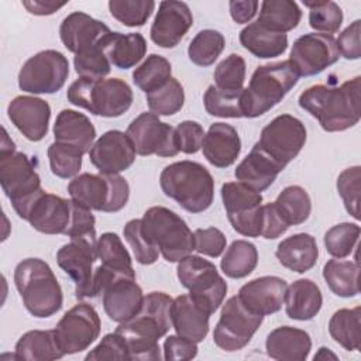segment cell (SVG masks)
I'll use <instances>...</instances> for the list:
<instances>
[{"label":"cell","instance_id":"1","mask_svg":"<svg viewBox=\"0 0 361 361\" xmlns=\"http://www.w3.org/2000/svg\"><path fill=\"white\" fill-rule=\"evenodd\" d=\"M173 299L165 292L144 296L138 313L116 329L127 344L130 360H161L159 338L172 327L171 306Z\"/></svg>","mask_w":361,"mask_h":361},{"label":"cell","instance_id":"2","mask_svg":"<svg viewBox=\"0 0 361 361\" xmlns=\"http://www.w3.org/2000/svg\"><path fill=\"white\" fill-rule=\"evenodd\" d=\"M360 76L341 86L313 85L300 93L298 103L319 121L324 131H345L360 121Z\"/></svg>","mask_w":361,"mask_h":361},{"label":"cell","instance_id":"3","mask_svg":"<svg viewBox=\"0 0 361 361\" xmlns=\"http://www.w3.org/2000/svg\"><path fill=\"white\" fill-rule=\"evenodd\" d=\"M159 185L165 196L173 199L189 213H202L213 203V176L199 162L178 161L169 164L159 175Z\"/></svg>","mask_w":361,"mask_h":361},{"label":"cell","instance_id":"4","mask_svg":"<svg viewBox=\"0 0 361 361\" xmlns=\"http://www.w3.org/2000/svg\"><path fill=\"white\" fill-rule=\"evenodd\" d=\"M14 283L25 309L38 319L61 310L63 295L51 267L41 258H27L14 269Z\"/></svg>","mask_w":361,"mask_h":361},{"label":"cell","instance_id":"5","mask_svg":"<svg viewBox=\"0 0 361 361\" xmlns=\"http://www.w3.org/2000/svg\"><path fill=\"white\" fill-rule=\"evenodd\" d=\"M299 78L289 61L258 66L243 90V117L255 118L265 114L290 92Z\"/></svg>","mask_w":361,"mask_h":361},{"label":"cell","instance_id":"6","mask_svg":"<svg viewBox=\"0 0 361 361\" xmlns=\"http://www.w3.org/2000/svg\"><path fill=\"white\" fill-rule=\"evenodd\" d=\"M68 100L94 116L120 117L133 104L130 85L118 78H79L66 90Z\"/></svg>","mask_w":361,"mask_h":361},{"label":"cell","instance_id":"7","mask_svg":"<svg viewBox=\"0 0 361 361\" xmlns=\"http://www.w3.org/2000/svg\"><path fill=\"white\" fill-rule=\"evenodd\" d=\"M144 235L168 262H178L195 250V237L186 221L164 206H152L141 219Z\"/></svg>","mask_w":361,"mask_h":361},{"label":"cell","instance_id":"8","mask_svg":"<svg viewBox=\"0 0 361 361\" xmlns=\"http://www.w3.org/2000/svg\"><path fill=\"white\" fill-rule=\"evenodd\" d=\"M0 185L18 217L25 220L32 203L45 190L35 162L24 152L0 151Z\"/></svg>","mask_w":361,"mask_h":361},{"label":"cell","instance_id":"9","mask_svg":"<svg viewBox=\"0 0 361 361\" xmlns=\"http://www.w3.org/2000/svg\"><path fill=\"white\" fill-rule=\"evenodd\" d=\"M68 193L72 202L89 210L116 213L127 204L130 186L120 175L85 172L69 182Z\"/></svg>","mask_w":361,"mask_h":361},{"label":"cell","instance_id":"10","mask_svg":"<svg viewBox=\"0 0 361 361\" xmlns=\"http://www.w3.org/2000/svg\"><path fill=\"white\" fill-rule=\"evenodd\" d=\"M176 275L182 286L189 290V296L210 314L223 305L227 282L209 259L189 254L178 261Z\"/></svg>","mask_w":361,"mask_h":361},{"label":"cell","instance_id":"11","mask_svg":"<svg viewBox=\"0 0 361 361\" xmlns=\"http://www.w3.org/2000/svg\"><path fill=\"white\" fill-rule=\"evenodd\" d=\"M68 75L66 56L55 49H44L24 62L18 72V87L32 94H52L63 87Z\"/></svg>","mask_w":361,"mask_h":361},{"label":"cell","instance_id":"12","mask_svg":"<svg viewBox=\"0 0 361 361\" xmlns=\"http://www.w3.org/2000/svg\"><path fill=\"white\" fill-rule=\"evenodd\" d=\"M306 137V127L299 118L290 114H281L262 128L255 145L285 169L305 147Z\"/></svg>","mask_w":361,"mask_h":361},{"label":"cell","instance_id":"13","mask_svg":"<svg viewBox=\"0 0 361 361\" xmlns=\"http://www.w3.org/2000/svg\"><path fill=\"white\" fill-rule=\"evenodd\" d=\"M264 316L248 310L238 296H231L221 306L220 319L213 331L214 344L227 351L244 348L259 329Z\"/></svg>","mask_w":361,"mask_h":361},{"label":"cell","instance_id":"14","mask_svg":"<svg viewBox=\"0 0 361 361\" xmlns=\"http://www.w3.org/2000/svg\"><path fill=\"white\" fill-rule=\"evenodd\" d=\"M97 257V238H72L56 252L58 265L75 283L78 299L94 298V262Z\"/></svg>","mask_w":361,"mask_h":361},{"label":"cell","instance_id":"15","mask_svg":"<svg viewBox=\"0 0 361 361\" xmlns=\"http://www.w3.org/2000/svg\"><path fill=\"white\" fill-rule=\"evenodd\" d=\"M220 192L231 227L241 235L259 237L262 226V195L240 182H226Z\"/></svg>","mask_w":361,"mask_h":361},{"label":"cell","instance_id":"16","mask_svg":"<svg viewBox=\"0 0 361 361\" xmlns=\"http://www.w3.org/2000/svg\"><path fill=\"white\" fill-rule=\"evenodd\" d=\"M58 347L65 355L90 347L100 334V317L89 303H78L69 309L54 329Z\"/></svg>","mask_w":361,"mask_h":361},{"label":"cell","instance_id":"17","mask_svg":"<svg viewBox=\"0 0 361 361\" xmlns=\"http://www.w3.org/2000/svg\"><path fill=\"white\" fill-rule=\"evenodd\" d=\"M126 134L138 155H158L166 158L175 157L179 152L175 128L161 121L159 116L155 113H141L128 124Z\"/></svg>","mask_w":361,"mask_h":361},{"label":"cell","instance_id":"18","mask_svg":"<svg viewBox=\"0 0 361 361\" xmlns=\"http://www.w3.org/2000/svg\"><path fill=\"white\" fill-rule=\"evenodd\" d=\"M338 58L340 54L333 35L309 32L293 42L288 61L299 76H314L336 63Z\"/></svg>","mask_w":361,"mask_h":361},{"label":"cell","instance_id":"19","mask_svg":"<svg viewBox=\"0 0 361 361\" xmlns=\"http://www.w3.org/2000/svg\"><path fill=\"white\" fill-rule=\"evenodd\" d=\"M89 159L102 175H118L135 161V149L128 135L120 130H109L92 145Z\"/></svg>","mask_w":361,"mask_h":361},{"label":"cell","instance_id":"20","mask_svg":"<svg viewBox=\"0 0 361 361\" xmlns=\"http://www.w3.org/2000/svg\"><path fill=\"white\" fill-rule=\"evenodd\" d=\"M192 25L193 16L186 3L165 0L159 3L149 30V37L152 42L161 48H175Z\"/></svg>","mask_w":361,"mask_h":361},{"label":"cell","instance_id":"21","mask_svg":"<svg viewBox=\"0 0 361 361\" xmlns=\"http://www.w3.org/2000/svg\"><path fill=\"white\" fill-rule=\"evenodd\" d=\"M97 257L100 265L94 271V293H102L103 286L121 276L135 278L133 259L120 237L116 233H103L97 238Z\"/></svg>","mask_w":361,"mask_h":361},{"label":"cell","instance_id":"22","mask_svg":"<svg viewBox=\"0 0 361 361\" xmlns=\"http://www.w3.org/2000/svg\"><path fill=\"white\" fill-rule=\"evenodd\" d=\"M110 32L111 30L104 23L83 11L68 14L59 27V37L63 47L75 55L103 45Z\"/></svg>","mask_w":361,"mask_h":361},{"label":"cell","instance_id":"23","mask_svg":"<svg viewBox=\"0 0 361 361\" xmlns=\"http://www.w3.org/2000/svg\"><path fill=\"white\" fill-rule=\"evenodd\" d=\"M7 116L27 140L37 142L48 133L51 107L41 97L17 96L8 103Z\"/></svg>","mask_w":361,"mask_h":361},{"label":"cell","instance_id":"24","mask_svg":"<svg viewBox=\"0 0 361 361\" xmlns=\"http://www.w3.org/2000/svg\"><path fill=\"white\" fill-rule=\"evenodd\" d=\"M142 300L144 293L135 278H114L102 289L104 312L110 320L118 324L133 319L138 313Z\"/></svg>","mask_w":361,"mask_h":361},{"label":"cell","instance_id":"25","mask_svg":"<svg viewBox=\"0 0 361 361\" xmlns=\"http://www.w3.org/2000/svg\"><path fill=\"white\" fill-rule=\"evenodd\" d=\"M286 289L288 283L283 278L267 275L244 283L237 296L248 310L267 316L282 309Z\"/></svg>","mask_w":361,"mask_h":361},{"label":"cell","instance_id":"26","mask_svg":"<svg viewBox=\"0 0 361 361\" xmlns=\"http://www.w3.org/2000/svg\"><path fill=\"white\" fill-rule=\"evenodd\" d=\"M72 217V200L44 192L32 203L25 220L39 233L65 234Z\"/></svg>","mask_w":361,"mask_h":361},{"label":"cell","instance_id":"27","mask_svg":"<svg viewBox=\"0 0 361 361\" xmlns=\"http://www.w3.org/2000/svg\"><path fill=\"white\" fill-rule=\"evenodd\" d=\"M203 155L216 168L233 165L241 152V140L237 130L227 123H213L202 142Z\"/></svg>","mask_w":361,"mask_h":361},{"label":"cell","instance_id":"28","mask_svg":"<svg viewBox=\"0 0 361 361\" xmlns=\"http://www.w3.org/2000/svg\"><path fill=\"white\" fill-rule=\"evenodd\" d=\"M210 313L197 305L189 295H179L171 306L172 327L178 336L200 343L209 333Z\"/></svg>","mask_w":361,"mask_h":361},{"label":"cell","instance_id":"29","mask_svg":"<svg viewBox=\"0 0 361 361\" xmlns=\"http://www.w3.org/2000/svg\"><path fill=\"white\" fill-rule=\"evenodd\" d=\"M265 350L272 360L305 361L312 350V338L302 329L281 326L268 334Z\"/></svg>","mask_w":361,"mask_h":361},{"label":"cell","instance_id":"30","mask_svg":"<svg viewBox=\"0 0 361 361\" xmlns=\"http://www.w3.org/2000/svg\"><path fill=\"white\" fill-rule=\"evenodd\" d=\"M282 171L278 164L254 145L250 154L237 165L234 176L244 186L261 193L274 183Z\"/></svg>","mask_w":361,"mask_h":361},{"label":"cell","instance_id":"31","mask_svg":"<svg viewBox=\"0 0 361 361\" xmlns=\"http://www.w3.org/2000/svg\"><path fill=\"white\" fill-rule=\"evenodd\" d=\"M279 264L289 271L305 274L310 271L319 258L317 243L307 233H298L282 240L275 251Z\"/></svg>","mask_w":361,"mask_h":361},{"label":"cell","instance_id":"32","mask_svg":"<svg viewBox=\"0 0 361 361\" xmlns=\"http://www.w3.org/2000/svg\"><path fill=\"white\" fill-rule=\"evenodd\" d=\"M55 141L76 147L83 154L89 152L96 138V128L87 116L76 110L63 109L54 124Z\"/></svg>","mask_w":361,"mask_h":361},{"label":"cell","instance_id":"33","mask_svg":"<svg viewBox=\"0 0 361 361\" xmlns=\"http://www.w3.org/2000/svg\"><path fill=\"white\" fill-rule=\"evenodd\" d=\"M283 305L289 319L306 322L320 312L323 296L320 288L312 279L302 278L288 286Z\"/></svg>","mask_w":361,"mask_h":361},{"label":"cell","instance_id":"34","mask_svg":"<svg viewBox=\"0 0 361 361\" xmlns=\"http://www.w3.org/2000/svg\"><path fill=\"white\" fill-rule=\"evenodd\" d=\"M103 49L111 65L118 69H130L145 56L147 41L140 32L111 31L103 42Z\"/></svg>","mask_w":361,"mask_h":361},{"label":"cell","instance_id":"35","mask_svg":"<svg viewBox=\"0 0 361 361\" xmlns=\"http://www.w3.org/2000/svg\"><path fill=\"white\" fill-rule=\"evenodd\" d=\"M240 44L259 59L276 58L286 51L288 35L272 32L255 21L240 31Z\"/></svg>","mask_w":361,"mask_h":361},{"label":"cell","instance_id":"36","mask_svg":"<svg viewBox=\"0 0 361 361\" xmlns=\"http://www.w3.org/2000/svg\"><path fill=\"white\" fill-rule=\"evenodd\" d=\"M65 354L58 347L54 330H31L24 333L14 347V357L31 361L59 360Z\"/></svg>","mask_w":361,"mask_h":361},{"label":"cell","instance_id":"37","mask_svg":"<svg viewBox=\"0 0 361 361\" xmlns=\"http://www.w3.org/2000/svg\"><path fill=\"white\" fill-rule=\"evenodd\" d=\"M302 18V11L296 1L292 0H265L261 3L257 23L272 31L286 34L298 27Z\"/></svg>","mask_w":361,"mask_h":361},{"label":"cell","instance_id":"38","mask_svg":"<svg viewBox=\"0 0 361 361\" xmlns=\"http://www.w3.org/2000/svg\"><path fill=\"white\" fill-rule=\"evenodd\" d=\"M358 261L329 259L323 267V278L329 289L340 298H354L360 293Z\"/></svg>","mask_w":361,"mask_h":361},{"label":"cell","instance_id":"39","mask_svg":"<svg viewBox=\"0 0 361 361\" xmlns=\"http://www.w3.org/2000/svg\"><path fill=\"white\" fill-rule=\"evenodd\" d=\"M331 338L347 351L360 350L361 345V307L338 309L329 320Z\"/></svg>","mask_w":361,"mask_h":361},{"label":"cell","instance_id":"40","mask_svg":"<svg viewBox=\"0 0 361 361\" xmlns=\"http://www.w3.org/2000/svg\"><path fill=\"white\" fill-rule=\"evenodd\" d=\"M272 203L278 214L289 227L305 223L312 212L310 196L306 189L299 185H290L282 189Z\"/></svg>","mask_w":361,"mask_h":361},{"label":"cell","instance_id":"41","mask_svg":"<svg viewBox=\"0 0 361 361\" xmlns=\"http://www.w3.org/2000/svg\"><path fill=\"white\" fill-rule=\"evenodd\" d=\"M258 264V250L247 240H235L226 250L220 268L223 274L233 279L248 276Z\"/></svg>","mask_w":361,"mask_h":361},{"label":"cell","instance_id":"42","mask_svg":"<svg viewBox=\"0 0 361 361\" xmlns=\"http://www.w3.org/2000/svg\"><path fill=\"white\" fill-rule=\"evenodd\" d=\"M171 73V62L158 54H151L140 66L134 69L133 82L142 92L151 93L164 86L172 78Z\"/></svg>","mask_w":361,"mask_h":361},{"label":"cell","instance_id":"43","mask_svg":"<svg viewBox=\"0 0 361 361\" xmlns=\"http://www.w3.org/2000/svg\"><path fill=\"white\" fill-rule=\"evenodd\" d=\"M226 45L221 32L216 30H202L190 41L188 47L189 59L197 66H210L220 56Z\"/></svg>","mask_w":361,"mask_h":361},{"label":"cell","instance_id":"44","mask_svg":"<svg viewBox=\"0 0 361 361\" xmlns=\"http://www.w3.org/2000/svg\"><path fill=\"white\" fill-rule=\"evenodd\" d=\"M183 86L175 78H171L159 89L147 93V104L151 113H155L157 116H173L183 107Z\"/></svg>","mask_w":361,"mask_h":361},{"label":"cell","instance_id":"45","mask_svg":"<svg viewBox=\"0 0 361 361\" xmlns=\"http://www.w3.org/2000/svg\"><path fill=\"white\" fill-rule=\"evenodd\" d=\"M83 152L73 145L54 141L48 147V159L51 172L62 179L73 178L82 168Z\"/></svg>","mask_w":361,"mask_h":361},{"label":"cell","instance_id":"46","mask_svg":"<svg viewBox=\"0 0 361 361\" xmlns=\"http://www.w3.org/2000/svg\"><path fill=\"white\" fill-rule=\"evenodd\" d=\"M243 90L238 93H230V92H223L217 89L214 85H210L203 96L206 111L214 117L241 118L243 117Z\"/></svg>","mask_w":361,"mask_h":361},{"label":"cell","instance_id":"47","mask_svg":"<svg viewBox=\"0 0 361 361\" xmlns=\"http://www.w3.org/2000/svg\"><path fill=\"white\" fill-rule=\"evenodd\" d=\"M303 4L310 8L309 11V25L320 31L322 34H334L340 30L343 24V10L341 7L330 0H303Z\"/></svg>","mask_w":361,"mask_h":361},{"label":"cell","instance_id":"48","mask_svg":"<svg viewBox=\"0 0 361 361\" xmlns=\"http://www.w3.org/2000/svg\"><path fill=\"white\" fill-rule=\"evenodd\" d=\"M361 228L357 223H338L324 234V247L334 258H345L357 248Z\"/></svg>","mask_w":361,"mask_h":361},{"label":"cell","instance_id":"49","mask_svg":"<svg viewBox=\"0 0 361 361\" xmlns=\"http://www.w3.org/2000/svg\"><path fill=\"white\" fill-rule=\"evenodd\" d=\"M155 8L152 0H110V14L127 27H142Z\"/></svg>","mask_w":361,"mask_h":361},{"label":"cell","instance_id":"50","mask_svg":"<svg viewBox=\"0 0 361 361\" xmlns=\"http://www.w3.org/2000/svg\"><path fill=\"white\" fill-rule=\"evenodd\" d=\"M244 80L245 61L238 54H230L214 69V86L223 92H241L244 89Z\"/></svg>","mask_w":361,"mask_h":361},{"label":"cell","instance_id":"51","mask_svg":"<svg viewBox=\"0 0 361 361\" xmlns=\"http://www.w3.org/2000/svg\"><path fill=\"white\" fill-rule=\"evenodd\" d=\"M123 234L138 264L151 265L158 259L159 250L144 235L141 219H133L127 221L123 228Z\"/></svg>","mask_w":361,"mask_h":361},{"label":"cell","instance_id":"52","mask_svg":"<svg viewBox=\"0 0 361 361\" xmlns=\"http://www.w3.org/2000/svg\"><path fill=\"white\" fill-rule=\"evenodd\" d=\"M337 190L343 199L345 210L360 220V190H361V168L358 165L344 169L337 178Z\"/></svg>","mask_w":361,"mask_h":361},{"label":"cell","instance_id":"53","mask_svg":"<svg viewBox=\"0 0 361 361\" xmlns=\"http://www.w3.org/2000/svg\"><path fill=\"white\" fill-rule=\"evenodd\" d=\"M73 65L80 78L103 79L111 71V63L104 54L103 45L76 54L73 58Z\"/></svg>","mask_w":361,"mask_h":361},{"label":"cell","instance_id":"54","mask_svg":"<svg viewBox=\"0 0 361 361\" xmlns=\"http://www.w3.org/2000/svg\"><path fill=\"white\" fill-rule=\"evenodd\" d=\"M85 360H130L127 344L117 331L106 334L100 343L87 353Z\"/></svg>","mask_w":361,"mask_h":361},{"label":"cell","instance_id":"55","mask_svg":"<svg viewBox=\"0 0 361 361\" xmlns=\"http://www.w3.org/2000/svg\"><path fill=\"white\" fill-rule=\"evenodd\" d=\"M203 127L193 120H185L179 123L175 128V138L179 152L196 154L202 148L204 138Z\"/></svg>","mask_w":361,"mask_h":361},{"label":"cell","instance_id":"56","mask_svg":"<svg viewBox=\"0 0 361 361\" xmlns=\"http://www.w3.org/2000/svg\"><path fill=\"white\" fill-rule=\"evenodd\" d=\"M195 237V250L202 254L212 258H217L223 254L226 250V235L221 230L216 227H207V228H197L193 231Z\"/></svg>","mask_w":361,"mask_h":361},{"label":"cell","instance_id":"57","mask_svg":"<svg viewBox=\"0 0 361 361\" xmlns=\"http://www.w3.org/2000/svg\"><path fill=\"white\" fill-rule=\"evenodd\" d=\"M94 223H96V219L92 210L72 202V217L65 235H68L71 240L96 237Z\"/></svg>","mask_w":361,"mask_h":361},{"label":"cell","instance_id":"58","mask_svg":"<svg viewBox=\"0 0 361 361\" xmlns=\"http://www.w3.org/2000/svg\"><path fill=\"white\" fill-rule=\"evenodd\" d=\"M197 355V343L178 334L168 336L164 343V358L168 361H188Z\"/></svg>","mask_w":361,"mask_h":361},{"label":"cell","instance_id":"59","mask_svg":"<svg viewBox=\"0 0 361 361\" xmlns=\"http://www.w3.org/2000/svg\"><path fill=\"white\" fill-rule=\"evenodd\" d=\"M360 31H361V21H353L347 28L341 31L338 38L336 39V45L338 54L343 55L345 59H360L361 56V45H360Z\"/></svg>","mask_w":361,"mask_h":361},{"label":"cell","instance_id":"60","mask_svg":"<svg viewBox=\"0 0 361 361\" xmlns=\"http://www.w3.org/2000/svg\"><path fill=\"white\" fill-rule=\"evenodd\" d=\"M289 226L282 220L278 214L274 203L262 204V226H261V235L267 240H275L281 237Z\"/></svg>","mask_w":361,"mask_h":361},{"label":"cell","instance_id":"61","mask_svg":"<svg viewBox=\"0 0 361 361\" xmlns=\"http://www.w3.org/2000/svg\"><path fill=\"white\" fill-rule=\"evenodd\" d=\"M259 3L255 0H233L228 3L230 16L237 24H245L257 14Z\"/></svg>","mask_w":361,"mask_h":361},{"label":"cell","instance_id":"62","mask_svg":"<svg viewBox=\"0 0 361 361\" xmlns=\"http://www.w3.org/2000/svg\"><path fill=\"white\" fill-rule=\"evenodd\" d=\"M66 3H56V1H44V0H31L23 1V6L28 10V13L35 16H49L54 14L56 10L62 8Z\"/></svg>","mask_w":361,"mask_h":361},{"label":"cell","instance_id":"63","mask_svg":"<svg viewBox=\"0 0 361 361\" xmlns=\"http://www.w3.org/2000/svg\"><path fill=\"white\" fill-rule=\"evenodd\" d=\"M329 358L337 360V355L333 354L327 347H320L319 351H317V353L314 354V357H313V360H329Z\"/></svg>","mask_w":361,"mask_h":361}]
</instances>
